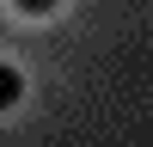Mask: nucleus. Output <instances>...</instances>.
<instances>
[{
    "instance_id": "nucleus-2",
    "label": "nucleus",
    "mask_w": 153,
    "mask_h": 147,
    "mask_svg": "<svg viewBox=\"0 0 153 147\" xmlns=\"http://www.w3.org/2000/svg\"><path fill=\"white\" fill-rule=\"evenodd\" d=\"M61 0H12V12H25V19H43V12H55Z\"/></svg>"
},
{
    "instance_id": "nucleus-1",
    "label": "nucleus",
    "mask_w": 153,
    "mask_h": 147,
    "mask_svg": "<svg viewBox=\"0 0 153 147\" xmlns=\"http://www.w3.org/2000/svg\"><path fill=\"white\" fill-rule=\"evenodd\" d=\"M19 98H25V74L12 68V61H0V110H12Z\"/></svg>"
}]
</instances>
